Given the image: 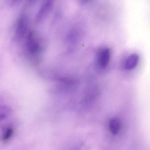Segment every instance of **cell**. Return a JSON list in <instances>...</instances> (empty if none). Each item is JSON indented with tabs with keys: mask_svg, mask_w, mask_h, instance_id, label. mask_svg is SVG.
Returning a JSON list of instances; mask_svg holds the SVG:
<instances>
[{
	"mask_svg": "<svg viewBox=\"0 0 150 150\" xmlns=\"http://www.w3.org/2000/svg\"><path fill=\"white\" fill-rule=\"evenodd\" d=\"M26 47L29 53L33 55L39 54L42 50V46L39 39L33 32H30L27 35Z\"/></svg>",
	"mask_w": 150,
	"mask_h": 150,
	"instance_id": "1",
	"label": "cell"
},
{
	"mask_svg": "<svg viewBox=\"0 0 150 150\" xmlns=\"http://www.w3.org/2000/svg\"><path fill=\"white\" fill-rule=\"evenodd\" d=\"M29 24L28 16L25 13H23L18 18L16 25L15 38L17 40H20L24 37L28 30Z\"/></svg>",
	"mask_w": 150,
	"mask_h": 150,
	"instance_id": "2",
	"label": "cell"
},
{
	"mask_svg": "<svg viewBox=\"0 0 150 150\" xmlns=\"http://www.w3.org/2000/svg\"><path fill=\"white\" fill-rule=\"evenodd\" d=\"M53 0H44L35 17L37 23L42 22L46 17L53 8Z\"/></svg>",
	"mask_w": 150,
	"mask_h": 150,
	"instance_id": "3",
	"label": "cell"
},
{
	"mask_svg": "<svg viewBox=\"0 0 150 150\" xmlns=\"http://www.w3.org/2000/svg\"><path fill=\"white\" fill-rule=\"evenodd\" d=\"M111 50L107 47L101 48L98 54V61L101 67L105 68L109 64L111 59Z\"/></svg>",
	"mask_w": 150,
	"mask_h": 150,
	"instance_id": "4",
	"label": "cell"
},
{
	"mask_svg": "<svg viewBox=\"0 0 150 150\" xmlns=\"http://www.w3.org/2000/svg\"><path fill=\"white\" fill-rule=\"evenodd\" d=\"M139 56L134 54L128 57L125 64V68L127 70H131L136 67L139 62Z\"/></svg>",
	"mask_w": 150,
	"mask_h": 150,
	"instance_id": "5",
	"label": "cell"
},
{
	"mask_svg": "<svg viewBox=\"0 0 150 150\" xmlns=\"http://www.w3.org/2000/svg\"><path fill=\"white\" fill-rule=\"evenodd\" d=\"M109 128L113 134H118L121 128V122L120 119L116 117L111 119L109 122Z\"/></svg>",
	"mask_w": 150,
	"mask_h": 150,
	"instance_id": "6",
	"label": "cell"
},
{
	"mask_svg": "<svg viewBox=\"0 0 150 150\" xmlns=\"http://www.w3.org/2000/svg\"><path fill=\"white\" fill-rule=\"evenodd\" d=\"M14 132V129L11 127H6L4 130L2 134L1 138V141L4 142H6L10 140L11 138L13 136Z\"/></svg>",
	"mask_w": 150,
	"mask_h": 150,
	"instance_id": "7",
	"label": "cell"
},
{
	"mask_svg": "<svg viewBox=\"0 0 150 150\" xmlns=\"http://www.w3.org/2000/svg\"><path fill=\"white\" fill-rule=\"evenodd\" d=\"M11 113V109L6 106L0 105V121L6 119Z\"/></svg>",
	"mask_w": 150,
	"mask_h": 150,
	"instance_id": "8",
	"label": "cell"
},
{
	"mask_svg": "<svg viewBox=\"0 0 150 150\" xmlns=\"http://www.w3.org/2000/svg\"><path fill=\"white\" fill-rule=\"evenodd\" d=\"M29 1V2L32 3L33 2L35 1V0H28Z\"/></svg>",
	"mask_w": 150,
	"mask_h": 150,
	"instance_id": "9",
	"label": "cell"
},
{
	"mask_svg": "<svg viewBox=\"0 0 150 150\" xmlns=\"http://www.w3.org/2000/svg\"><path fill=\"white\" fill-rule=\"evenodd\" d=\"M21 1V0H19V1Z\"/></svg>",
	"mask_w": 150,
	"mask_h": 150,
	"instance_id": "10",
	"label": "cell"
}]
</instances>
